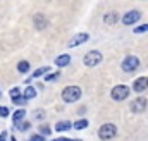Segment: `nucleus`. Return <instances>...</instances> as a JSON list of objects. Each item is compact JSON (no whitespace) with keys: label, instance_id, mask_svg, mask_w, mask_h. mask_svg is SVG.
I'll list each match as a JSON object with an SVG mask.
<instances>
[{"label":"nucleus","instance_id":"nucleus-5","mask_svg":"<svg viewBox=\"0 0 148 141\" xmlns=\"http://www.w3.org/2000/svg\"><path fill=\"white\" fill-rule=\"evenodd\" d=\"M115 134H117V127H115L114 124H103V126L100 127V131H98L100 140H103V141L112 140Z\"/></svg>","mask_w":148,"mask_h":141},{"label":"nucleus","instance_id":"nucleus-13","mask_svg":"<svg viewBox=\"0 0 148 141\" xmlns=\"http://www.w3.org/2000/svg\"><path fill=\"white\" fill-rule=\"evenodd\" d=\"M73 127V124L69 122V120H59L57 124H55V131H59V133H62V131H69Z\"/></svg>","mask_w":148,"mask_h":141},{"label":"nucleus","instance_id":"nucleus-18","mask_svg":"<svg viewBox=\"0 0 148 141\" xmlns=\"http://www.w3.org/2000/svg\"><path fill=\"white\" fill-rule=\"evenodd\" d=\"M17 70H19V72H23V74H24V72H28V70H29V62L21 60V62L17 64Z\"/></svg>","mask_w":148,"mask_h":141},{"label":"nucleus","instance_id":"nucleus-25","mask_svg":"<svg viewBox=\"0 0 148 141\" xmlns=\"http://www.w3.org/2000/svg\"><path fill=\"white\" fill-rule=\"evenodd\" d=\"M19 95H21V93H19V88H12V90H10V97H12V98H14V97H19Z\"/></svg>","mask_w":148,"mask_h":141},{"label":"nucleus","instance_id":"nucleus-12","mask_svg":"<svg viewBox=\"0 0 148 141\" xmlns=\"http://www.w3.org/2000/svg\"><path fill=\"white\" fill-rule=\"evenodd\" d=\"M55 64H57L59 67H66V66H69V64H71V57H69L67 53H64V55H59V57L55 59Z\"/></svg>","mask_w":148,"mask_h":141},{"label":"nucleus","instance_id":"nucleus-7","mask_svg":"<svg viewBox=\"0 0 148 141\" xmlns=\"http://www.w3.org/2000/svg\"><path fill=\"white\" fill-rule=\"evenodd\" d=\"M88 38H90V35H88V33H77V35H74L73 38L69 40L67 47H69V48H74V47H79L81 43L88 41Z\"/></svg>","mask_w":148,"mask_h":141},{"label":"nucleus","instance_id":"nucleus-11","mask_svg":"<svg viewBox=\"0 0 148 141\" xmlns=\"http://www.w3.org/2000/svg\"><path fill=\"white\" fill-rule=\"evenodd\" d=\"M117 21H119V14H117V12H107V14L103 16V23L109 24V26L115 24Z\"/></svg>","mask_w":148,"mask_h":141},{"label":"nucleus","instance_id":"nucleus-19","mask_svg":"<svg viewBox=\"0 0 148 141\" xmlns=\"http://www.w3.org/2000/svg\"><path fill=\"white\" fill-rule=\"evenodd\" d=\"M147 31H148V24H141V26L134 28V33L136 35H141V33H147Z\"/></svg>","mask_w":148,"mask_h":141},{"label":"nucleus","instance_id":"nucleus-16","mask_svg":"<svg viewBox=\"0 0 148 141\" xmlns=\"http://www.w3.org/2000/svg\"><path fill=\"white\" fill-rule=\"evenodd\" d=\"M84 127H88V120H86V119H81V120H76V122H74V129H76V131H81V129H84Z\"/></svg>","mask_w":148,"mask_h":141},{"label":"nucleus","instance_id":"nucleus-28","mask_svg":"<svg viewBox=\"0 0 148 141\" xmlns=\"http://www.w3.org/2000/svg\"><path fill=\"white\" fill-rule=\"evenodd\" d=\"M29 141H45V140H43V136H38V134H36V136H33Z\"/></svg>","mask_w":148,"mask_h":141},{"label":"nucleus","instance_id":"nucleus-27","mask_svg":"<svg viewBox=\"0 0 148 141\" xmlns=\"http://www.w3.org/2000/svg\"><path fill=\"white\" fill-rule=\"evenodd\" d=\"M35 117L36 119H43V110H36L35 112Z\"/></svg>","mask_w":148,"mask_h":141},{"label":"nucleus","instance_id":"nucleus-8","mask_svg":"<svg viewBox=\"0 0 148 141\" xmlns=\"http://www.w3.org/2000/svg\"><path fill=\"white\" fill-rule=\"evenodd\" d=\"M33 23H35V28H36L38 31L48 28V19H47L43 14H35V16H33Z\"/></svg>","mask_w":148,"mask_h":141},{"label":"nucleus","instance_id":"nucleus-30","mask_svg":"<svg viewBox=\"0 0 148 141\" xmlns=\"http://www.w3.org/2000/svg\"><path fill=\"white\" fill-rule=\"evenodd\" d=\"M74 141H81V140H74Z\"/></svg>","mask_w":148,"mask_h":141},{"label":"nucleus","instance_id":"nucleus-15","mask_svg":"<svg viewBox=\"0 0 148 141\" xmlns=\"http://www.w3.org/2000/svg\"><path fill=\"white\" fill-rule=\"evenodd\" d=\"M35 97H36V90H35L33 86H28V88L24 90L23 98H24V100H31V98H35Z\"/></svg>","mask_w":148,"mask_h":141},{"label":"nucleus","instance_id":"nucleus-10","mask_svg":"<svg viewBox=\"0 0 148 141\" xmlns=\"http://www.w3.org/2000/svg\"><path fill=\"white\" fill-rule=\"evenodd\" d=\"M148 88V77H138L136 81H134V84H133V90L136 91V93H141V91H145Z\"/></svg>","mask_w":148,"mask_h":141},{"label":"nucleus","instance_id":"nucleus-2","mask_svg":"<svg viewBox=\"0 0 148 141\" xmlns=\"http://www.w3.org/2000/svg\"><path fill=\"white\" fill-rule=\"evenodd\" d=\"M110 97L115 100V102H122L129 97V86L126 84H117L115 88H112L110 91Z\"/></svg>","mask_w":148,"mask_h":141},{"label":"nucleus","instance_id":"nucleus-24","mask_svg":"<svg viewBox=\"0 0 148 141\" xmlns=\"http://www.w3.org/2000/svg\"><path fill=\"white\" fill-rule=\"evenodd\" d=\"M9 115V108L7 107H0V117H7Z\"/></svg>","mask_w":148,"mask_h":141},{"label":"nucleus","instance_id":"nucleus-17","mask_svg":"<svg viewBox=\"0 0 148 141\" xmlns=\"http://www.w3.org/2000/svg\"><path fill=\"white\" fill-rule=\"evenodd\" d=\"M24 115H26V112H24L23 108H21V110H17V112L14 114V124H17V122H23Z\"/></svg>","mask_w":148,"mask_h":141},{"label":"nucleus","instance_id":"nucleus-1","mask_svg":"<svg viewBox=\"0 0 148 141\" xmlns=\"http://www.w3.org/2000/svg\"><path fill=\"white\" fill-rule=\"evenodd\" d=\"M81 98V88L79 86H67L62 91V100L66 103H74Z\"/></svg>","mask_w":148,"mask_h":141},{"label":"nucleus","instance_id":"nucleus-14","mask_svg":"<svg viewBox=\"0 0 148 141\" xmlns=\"http://www.w3.org/2000/svg\"><path fill=\"white\" fill-rule=\"evenodd\" d=\"M48 70H50V67H48V66H45V67H40V69H36L35 72H33V76H31V77H28V79H26V83H29V81H31L33 77H40V76L47 74Z\"/></svg>","mask_w":148,"mask_h":141},{"label":"nucleus","instance_id":"nucleus-4","mask_svg":"<svg viewBox=\"0 0 148 141\" xmlns=\"http://www.w3.org/2000/svg\"><path fill=\"white\" fill-rule=\"evenodd\" d=\"M121 67H122L124 72H133V70H136L140 67V59L134 57V55H129V57H126V59L122 60Z\"/></svg>","mask_w":148,"mask_h":141},{"label":"nucleus","instance_id":"nucleus-20","mask_svg":"<svg viewBox=\"0 0 148 141\" xmlns=\"http://www.w3.org/2000/svg\"><path fill=\"white\" fill-rule=\"evenodd\" d=\"M12 103H16V105H24L26 100L23 98V95H19V97H14V98H12Z\"/></svg>","mask_w":148,"mask_h":141},{"label":"nucleus","instance_id":"nucleus-29","mask_svg":"<svg viewBox=\"0 0 148 141\" xmlns=\"http://www.w3.org/2000/svg\"><path fill=\"white\" fill-rule=\"evenodd\" d=\"M10 141H16V140H14V138H12V140H10Z\"/></svg>","mask_w":148,"mask_h":141},{"label":"nucleus","instance_id":"nucleus-9","mask_svg":"<svg viewBox=\"0 0 148 141\" xmlns=\"http://www.w3.org/2000/svg\"><path fill=\"white\" fill-rule=\"evenodd\" d=\"M145 108H147L145 98H136L131 102V112H134V114H141V112H145Z\"/></svg>","mask_w":148,"mask_h":141},{"label":"nucleus","instance_id":"nucleus-23","mask_svg":"<svg viewBox=\"0 0 148 141\" xmlns=\"http://www.w3.org/2000/svg\"><path fill=\"white\" fill-rule=\"evenodd\" d=\"M16 126H17V127H19V129H21V131H26V129H28V127H29V124H28V122H23V124H21V122H17V124H16Z\"/></svg>","mask_w":148,"mask_h":141},{"label":"nucleus","instance_id":"nucleus-21","mask_svg":"<svg viewBox=\"0 0 148 141\" xmlns=\"http://www.w3.org/2000/svg\"><path fill=\"white\" fill-rule=\"evenodd\" d=\"M59 77H60V72H52L50 76H47V81H55Z\"/></svg>","mask_w":148,"mask_h":141},{"label":"nucleus","instance_id":"nucleus-6","mask_svg":"<svg viewBox=\"0 0 148 141\" xmlns=\"http://www.w3.org/2000/svg\"><path fill=\"white\" fill-rule=\"evenodd\" d=\"M140 19H141V12H138V10H129V12H126V14L122 16V23H124L126 26L136 24Z\"/></svg>","mask_w":148,"mask_h":141},{"label":"nucleus","instance_id":"nucleus-3","mask_svg":"<svg viewBox=\"0 0 148 141\" xmlns=\"http://www.w3.org/2000/svg\"><path fill=\"white\" fill-rule=\"evenodd\" d=\"M83 62H84L86 67H95V66H98L102 62V53L98 50H91V52H88L84 55V60Z\"/></svg>","mask_w":148,"mask_h":141},{"label":"nucleus","instance_id":"nucleus-22","mask_svg":"<svg viewBox=\"0 0 148 141\" xmlns=\"http://www.w3.org/2000/svg\"><path fill=\"white\" fill-rule=\"evenodd\" d=\"M50 131H52V129H50L48 126H41V127H40V133H41V134H47V136H48Z\"/></svg>","mask_w":148,"mask_h":141},{"label":"nucleus","instance_id":"nucleus-26","mask_svg":"<svg viewBox=\"0 0 148 141\" xmlns=\"http://www.w3.org/2000/svg\"><path fill=\"white\" fill-rule=\"evenodd\" d=\"M7 138H9V134L3 131V133H0V141H7Z\"/></svg>","mask_w":148,"mask_h":141}]
</instances>
